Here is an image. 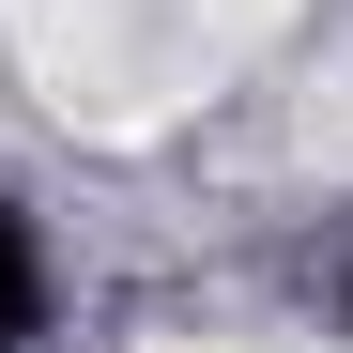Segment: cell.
I'll use <instances>...</instances> for the list:
<instances>
[{
  "mask_svg": "<svg viewBox=\"0 0 353 353\" xmlns=\"http://www.w3.org/2000/svg\"><path fill=\"white\" fill-rule=\"evenodd\" d=\"M338 338H353V292H338Z\"/></svg>",
  "mask_w": 353,
  "mask_h": 353,
  "instance_id": "obj_2",
  "label": "cell"
},
{
  "mask_svg": "<svg viewBox=\"0 0 353 353\" xmlns=\"http://www.w3.org/2000/svg\"><path fill=\"white\" fill-rule=\"evenodd\" d=\"M46 338V230L0 200V353H31Z\"/></svg>",
  "mask_w": 353,
  "mask_h": 353,
  "instance_id": "obj_1",
  "label": "cell"
}]
</instances>
